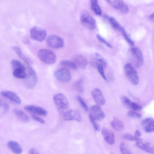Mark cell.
<instances>
[{
	"mask_svg": "<svg viewBox=\"0 0 154 154\" xmlns=\"http://www.w3.org/2000/svg\"><path fill=\"white\" fill-rule=\"evenodd\" d=\"M11 63L13 69V75L14 77L20 79L26 78L27 74L26 72V68L20 61L13 59Z\"/></svg>",
	"mask_w": 154,
	"mask_h": 154,
	"instance_id": "cell-1",
	"label": "cell"
},
{
	"mask_svg": "<svg viewBox=\"0 0 154 154\" xmlns=\"http://www.w3.org/2000/svg\"><path fill=\"white\" fill-rule=\"evenodd\" d=\"M37 55L39 59L47 64H53L57 60L55 54L52 51L48 49H41L38 51Z\"/></svg>",
	"mask_w": 154,
	"mask_h": 154,
	"instance_id": "cell-2",
	"label": "cell"
},
{
	"mask_svg": "<svg viewBox=\"0 0 154 154\" xmlns=\"http://www.w3.org/2000/svg\"><path fill=\"white\" fill-rule=\"evenodd\" d=\"M124 71L126 77L134 85H137L139 83V78L137 71L130 63L126 64L124 66Z\"/></svg>",
	"mask_w": 154,
	"mask_h": 154,
	"instance_id": "cell-3",
	"label": "cell"
},
{
	"mask_svg": "<svg viewBox=\"0 0 154 154\" xmlns=\"http://www.w3.org/2000/svg\"><path fill=\"white\" fill-rule=\"evenodd\" d=\"M27 75L24 83V86L26 88L31 89L34 87L38 81V77L34 69L29 66L27 68Z\"/></svg>",
	"mask_w": 154,
	"mask_h": 154,
	"instance_id": "cell-4",
	"label": "cell"
},
{
	"mask_svg": "<svg viewBox=\"0 0 154 154\" xmlns=\"http://www.w3.org/2000/svg\"><path fill=\"white\" fill-rule=\"evenodd\" d=\"M80 21L86 28L90 30H93L96 27V23L94 18L86 11H83L81 13Z\"/></svg>",
	"mask_w": 154,
	"mask_h": 154,
	"instance_id": "cell-5",
	"label": "cell"
},
{
	"mask_svg": "<svg viewBox=\"0 0 154 154\" xmlns=\"http://www.w3.org/2000/svg\"><path fill=\"white\" fill-rule=\"evenodd\" d=\"M47 33L44 29L38 26L32 27L30 31V37L33 40L39 42L44 41L46 37Z\"/></svg>",
	"mask_w": 154,
	"mask_h": 154,
	"instance_id": "cell-6",
	"label": "cell"
},
{
	"mask_svg": "<svg viewBox=\"0 0 154 154\" xmlns=\"http://www.w3.org/2000/svg\"><path fill=\"white\" fill-rule=\"evenodd\" d=\"M54 76L57 81L62 82H68L71 79V75L70 71L64 67L56 70L54 73Z\"/></svg>",
	"mask_w": 154,
	"mask_h": 154,
	"instance_id": "cell-7",
	"label": "cell"
},
{
	"mask_svg": "<svg viewBox=\"0 0 154 154\" xmlns=\"http://www.w3.org/2000/svg\"><path fill=\"white\" fill-rule=\"evenodd\" d=\"M53 100L56 105L61 109H67L69 108L68 100L63 94L60 93L55 95L53 97Z\"/></svg>",
	"mask_w": 154,
	"mask_h": 154,
	"instance_id": "cell-8",
	"label": "cell"
},
{
	"mask_svg": "<svg viewBox=\"0 0 154 154\" xmlns=\"http://www.w3.org/2000/svg\"><path fill=\"white\" fill-rule=\"evenodd\" d=\"M46 42L48 46L55 49L61 48L64 45L63 39L56 35H49L47 38Z\"/></svg>",
	"mask_w": 154,
	"mask_h": 154,
	"instance_id": "cell-9",
	"label": "cell"
},
{
	"mask_svg": "<svg viewBox=\"0 0 154 154\" xmlns=\"http://www.w3.org/2000/svg\"><path fill=\"white\" fill-rule=\"evenodd\" d=\"M131 54L134 57L137 67L141 66L143 63V58L141 50L137 47H133L130 50Z\"/></svg>",
	"mask_w": 154,
	"mask_h": 154,
	"instance_id": "cell-10",
	"label": "cell"
},
{
	"mask_svg": "<svg viewBox=\"0 0 154 154\" xmlns=\"http://www.w3.org/2000/svg\"><path fill=\"white\" fill-rule=\"evenodd\" d=\"M63 117L65 121L76 120L81 122L82 119L80 112L77 110H69L64 113Z\"/></svg>",
	"mask_w": 154,
	"mask_h": 154,
	"instance_id": "cell-11",
	"label": "cell"
},
{
	"mask_svg": "<svg viewBox=\"0 0 154 154\" xmlns=\"http://www.w3.org/2000/svg\"><path fill=\"white\" fill-rule=\"evenodd\" d=\"M136 142L140 149L149 153L154 154V146L151 143L140 137Z\"/></svg>",
	"mask_w": 154,
	"mask_h": 154,
	"instance_id": "cell-12",
	"label": "cell"
},
{
	"mask_svg": "<svg viewBox=\"0 0 154 154\" xmlns=\"http://www.w3.org/2000/svg\"><path fill=\"white\" fill-rule=\"evenodd\" d=\"M0 94L3 97L16 104L20 105L21 104L20 98L17 94L13 91L4 90L1 91Z\"/></svg>",
	"mask_w": 154,
	"mask_h": 154,
	"instance_id": "cell-13",
	"label": "cell"
},
{
	"mask_svg": "<svg viewBox=\"0 0 154 154\" xmlns=\"http://www.w3.org/2000/svg\"><path fill=\"white\" fill-rule=\"evenodd\" d=\"M24 108L27 112L42 116L47 115V111L44 108L37 106L29 105L25 106Z\"/></svg>",
	"mask_w": 154,
	"mask_h": 154,
	"instance_id": "cell-14",
	"label": "cell"
},
{
	"mask_svg": "<svg viewBox=\"0 0 154 154\" xmlns=\"http://www.w3.org/2000/svg\"><path fill=\"white\" fill-rule=\"evenodd\" d=\"M101 133L107 143L109 145L114 144L115 142V136L110 130L106 127H103L101 130Z\"/></svg>",
	"mask_w": 154,
	"mask_h": 154,
	"instance_id": "cell-15",
	"label": "cell"
},
{
	"mask_svg": "<svg viewBox=\"0 0 154 154\" xmlns=\"http://www.w3.org/2000/svg\"><path fill=\"white\" fill-rule=\"evenodd\" d=\"M92 114L96 120H103L105 117V114L100 106L98 105H93L91 108Z\"/></svg>",
	"mask_w": 154,
	"mask_h": 154,
	"instance_id": "cell-16",
	"label": "cell"
},
{
	"mask_svg": "<svg viewBox=\"0 0 154 154\" xmlns=\"http://www.w3.org/2000/svg\"><path fill=\"white\" fill-rule=\"evenodd\" d=\"M92 94L95 101L98 105L103 106L105 104V100L100 90L97 88L94 89L92 91Z\"/></svg>",
	"mask_w": 154,
	"mask_h": 154,
	"instance_id": "cell-17",
	"label": "cell"
},
{
	"mask_svg": "<svg viewBox=\"0 0 154 154\" xmlns=\"http://www.w3.org/2000/svg\"><path fill=\"white\" fill-rule=\"evenodd\" d=\"M116 9L123 14H127L129 11L128 6L122 0H114L111 5Z\"/></svg>",
	"mask_w": 154,
	"mask_h": 154,
	"instance_id": "cell-18",
	"label": "cell"
},
{
	"mask_svg": "<svg viewBox=\"0 0 154 154\" xmlns=\"http://www.w3.org/2000/svg\"><path fill=\"white\" fill-rule=\"evenodd\" d=\"M143 128L146 133L154 132V119L147 118L143 120L141 122Z\"/></svg>",
	"mask_w": 154,
	"mask_h": 154,
	"instance_id": "cell-19",
	"label": "cell"
},
{
	"mask_svg": "<svg viewBox=\"0 0 154 154\" xmlns=\"http://www.w3.org/2000/svg\"><path fill=\"white\" fill-rule=\"evenodd\" d=\"M103 17L105 19L107 20L112 26L114 29L119 31L121 32L125 30L124 28L114 17L106 15H104Z\"/></svg>",
	"mask_w": 154,
	"mask_h": 154,
	"instance_id": "cell-20",
	"label": "cell"
},
{
	"mask_svg": "<svg viewBox=\"0 0 154 154\" xmlns=\"http://www.w3.org/2000/svg\"><path fill=\"white\" fill-rule=\"evenodd\" d=\"M7 145L8 148L14 153L19 154L22 153V148L17 142L13 140L10 141L8 142Z\"/></svg>",
	"mask_w": 154,
	"mask_h": 154,
	"instance_id": "cell-21",
	"label": "cell"
},
{
	"mask_svg": "<svg viewBox=\"0 0 154 154\" xmlns=\"http://www.w3.org/2000/svg\"><path fill=\"white\" fill-rule=\"evenodd\" d=\"M74 62L77 67L82 69L85 68L88 64V61L87 58L84 56L80 55H76L74 58Z\"/></svg>",
	"mask_w": 154,
	"mask_h": 154,
	"instance_id": "cell-22",
	"label": "cell"
},
{
	"mask_svg": "<svg viewBox=\"0 0 154 154\" xmlns=\"http://www.w3.org/2000/svg\"><path fill=\"white\" fill-rule=\"evenodd\" d=\"M110 124L114 129L118 131H121L124 129V126L123 123L116 117L113 118Z\"/></svg>",
	"mask_w": 154,
	"mask_h": 154,
	"instance_id": "cell-23",
	"label": "cell"
},
{
	"mask_svg": "<svg viewBox=\"0 0 154 154\" xmlns=\"http://www.w3.org/2000/svg\"><path fill=\"white\" fill-rule=\"evenodd\" d=\"M12 49L26 63L30 65L32 63V61L23 54L20 49L18 47L13 46L12 47Z\"/></svg>",
	"mask_w": 154,
	"mask_h": 154,
	"instance_id": "cell-24",
	"label": "cell"
},
{
	"mask_svg": "<svg viewBox=\"0 0 154 154\" xmlns=\"http://www.w3.org/2000/svg\"><path fill=\"white\" fill-rule=\"evenodd\" d=\"M13 111L16 116L23 122L26 123L28 121V116L22 110L15 109H13Z\"/></svg>",
	"mask_w": 154,
	"mask_h": 154,
	"instance_id": "cell-25",
	"label": "cell"
},
{
	"mask_svg": "<svg viewBox=\"0 0 154 154\" xmlns=\"http://www.w3.org/2000/svg\"><path fill=\"white\" fill-rule=\"evenodd\" d=\"M91 8L95 14L98 16L102 14L101 10L99 5L98 0H91Z\"/></svg>",
	"mask_w": 154,
	"mask_h": 154,
	"instance_id": "cell-26",
	"label": "cell"
},
{
	"mask_svg": "<svg viewBox=\"0 0 154 154\" xmlns=\"http://www.w3.org/2000/svg\"><path fill=\"white\" fill-rule=\"evenodd\" d=\"M60 64L62 66L73 69H76L77 68V66L74 61L70 60H62L60 62Z\"/></svg>",
	"mask_w": 154,
	"mask_h": 154,
	"instance_id": "cell-27",
	"label": "cell"
},
{
	"mask_svg": "<svg viewBox=\"0 0 154 154\" xmlns=\"http://www.w3.org/2000/svg\"><path fill=\"white\" fill-rule=\"evenodd\" d=\"M93 56L94 59L101 63L105 67L106 66L107 64V61L100 54L97 53H95Z\"/></svg>",
	"mask_w": 154,
	"mask_h": 154,
	"instance_id": "cell-28",
	"label": "cell"
},
{
	"mask_svg": "<svg viewBox=\"0 0 154 154\" xmlns=\"http://www.w3.org/2000/svg\"><path fill=\"white\" fill-rule=\"evenodd\" d=\"M89 118L90 121L93 125L95 130L97 131H99L100 130V127L96 122V120L94 117L92 113H90L89 114Z\"/></svg>",
	"mask_w": 154,
	"mask_h": 154,
	"instance_id": "cell-29",
	"label": "cell"
},
{
	"mask_svg": "<svg viewBox=\"0 0 154 154\" xmlns=\"http://www.w3.org/2000/svg\"><path fill=\"white\" fill-rule=\"evenodd\" d=\"M121 152L124 154H131L132 152L127 145L125 143H121L120 145Z\"/></svg>",
	"mask_w": 154,
	"mask_h": 154,
	"instance_id": "cell-30",
	"label": "cell"
},
{
	"mask_svg": "<svg viewBox=\"0 0 154 154\" xmlns=\"http://www.w3.org/2000/svg\"><path fill=\"white\" fill-rule=\"evenodd\" d=\"M74 87L76 91L82 93L83 92L84 88L82 79H80L75 82L74 84Z\"/></svg>",
	"mask_w": 154,
	"mask_h": 154,
	"instance_id": "cell-31",
	"label": "cell"
},
{
	"mask_svg": "<svg viewBox=\"0 0 154 154\" xmlns=\"http://www.w3.org/2000/svg\"><path fill=\"white\" fill-rule=\"evenodd\" d=\"M124 38L126 41L131 46H133L134 45V42L130 38L129 35L127 33L125 30H124L122 32Z\"/></svg>",
	"mask_w": 154,
	"mask_h": 154,
	"instance_id": "cell-32",
	"label": "cell"
},
{
	"mask_svg": "<svg viewBox=\"0 0 154 154\" xmlns=\"http://www.w3.org/2000/svg\"><path fill=\"white\" fill-rule=\"evenodd\" d=\"M95 64L96 66L102 77L104 80H106V78L104 74L103 65L101 63H97Z\"/></svg>",
	"mask_w": 154,
	"mask_h": 154,
	"instance_id": "cell-33",
	"label": "cell"
},
{
	"mask_svg": "<svg viewBox=\"0 0 154 154\" xmlns=\"http://www.w3.org/2000/svg\"><path fill=\"white\" fill-rule=\"evenodd\" d=\"M0 107L3 112H7L9 110L8 104L3 100L0 99Z\"/></svg>",
	"mask_w": 154,
	"mask_h": 154,
	"instance_id": "cell-34",
	"label": "cell"
},
{
	"mask_svg": "<svg viewBox=\"0 0 154 154\" xmlns=\"http://www.w3.org/2000/svg\"><path fill=\"white\" fill-rule=\"evenodd\" d=\"M128 114L130 117L136 119H140L142 117V115L141 114L133 111H128Z\"/></svg>",
	"mask_w": 154,
	"mask_h": 154,
	"instance_id": "cell-35",
	"label": "cell"
},
{
	"mask_svg": "<svg viewBox=\"0 0 154 154\" xmlns=\"http://www.w3.org/2000/svg\"><path fill=\"white\" fill-rule=\"evenodd\" d=\"M77 98L82 108L85 110L88 111V108L87 106L82 98L80 96L78 95L77 96Z\"/></svg>",
	"mask_w": 154,
	"mask_h": 154,
	"instance_id": "cell-36",
	"label": "cell"
},
{
	"mask_svg": "<svg viewBox=\"0 0 154 154\" xmlns=\"http://www.w3.org/2000/svg\"><path fill=\"white\" fill-rule=\"evenodd\" d=\"M96 37L100 41L103 43L107 47L110 48H112V47L111 45L106 42L104 38L101 36L100 35L97 34L96 35Z\"/></svg>",
	"mask_w": 154,
	"mask_h": 154,
	"instance_id": "cell-37",
	"label": "cell"
},
{
	"mask_svg": "<svg viewBox=\"0 0 154 154\" xmlns=\"http://www.w3.org/2000/svg\"><path fill=\"white\" fill-rule=\"evenodd\" d=\"M125 139L131 141H136L139 137H137L135 136H134L129 134H125L123 136Z\"/></svg>",
	"mask_w": 154,
	"mask_h": 154,
	"instance_id": "cell-38",
	"label": "cell"
},
{
	"mask_svg": "<svg viewBox=\"0 0 154 154\" xmlns=\"http://www.w3.org/2000/svg\"><path fill=\"white\" fill-rule=\"evenodd\" d=\"M130 108L134 111H140L141 110V106L137 103L132 102Z\"/></svg>",
	"mask_w": 154,
	"mask_h": 154,
	"instance_id": "cell-39",
	"label": "cell"
},
{
	"mask_svg": "<svg viewBox=\"0 0 154 154\" xmlns=\"http://www.w3.org/2000/svg\"><path fill=\"white\" fill-rule=\"evenodd\" d=\"M122 100L125 105L130 107L132 102L127 97L124 96L122 97Z\"/></svg>",
	"mask_w": 154,
	"mask_h": 154,
	"instance_id": "cell-40",
	"label": "cell"
},
{
	"mask_svg": "<svg viewBox=\"0 0 154 154\" xmlns=\"http://www.w3.org/2000/svg\"><path fill=\"white\" fill-rule=\"evenodd\" d=\"M32 117L34 120L40 123L44 124L45 123V121L43 119L38 116L34 115H32Z\"/></svg>",
	"mask_w": 154,
	"mask_h": 154,
	"instance_id": "cell-41",
	"label": "cell"
},
{
	"mask_svg": "<svg viewBox=\"0 0 154 154\" xmlns=\"http://www.w3.org/2000/svg\"><path fill=\"white\" fill-rule=\"evenodd\" d=\"M29 154H39L40 153L35 148H32L29 151Z\"/></svg>",
	"mask_w": 154,
	"mask_h": 154,
	"instance_id": "cell-42",
	"label": "cell"
},
{
	"mask_svg": "<svg viewBox=\"0 0 154 154\" xmlns=\"http://www.w3.org/2000/svg\"><path fill=\"white\" fill-rule=\"evenodd\" d=\"M141 135L140 131L138 129H137L135 133V136L137 137H139Z\"/></svg>",
	"mask_w": 154,
	"mask_h": 154,
	"instance_id": "cell-43",
	"label": "cell"
},
{
	"mask_svg": "<svg viewBox=\"0 0 154 154\" xmlns=\"http://www.w3.org/2000/svg\"><path fill=\"white\" fill-rule=\"evenodd\" d=\"M149 19L152 21H154V12L149 16Z\"/></svg>",
	"mask_w": 154,
	"mask_h": 154,
	"instance_id": "cell-44",
	"label": "cell"
},
{
	"mask_svg": "<svg viewBox=\"0 0 154 154\" xmlns=\"http://www.w3.org/2000/svg\"><path fill=\"white\" fill-rule=\"evenodd\" d=\"M109 4L111 5L112 1L111 0H105Z\"/></svg>",
	"mask_w": 154,
	"mask_h": 154,
	"instance_id": "cell-45",
	"label": "cell"
}]
</instances>
